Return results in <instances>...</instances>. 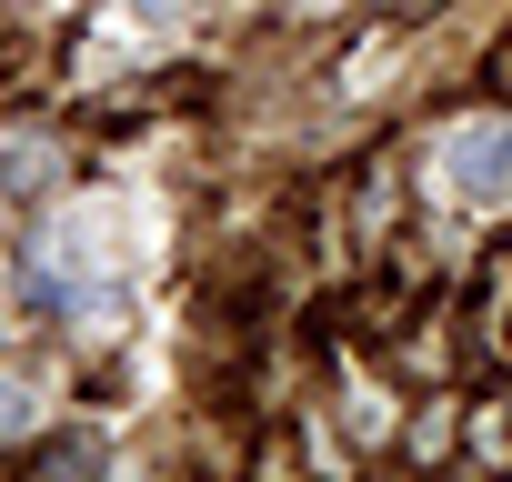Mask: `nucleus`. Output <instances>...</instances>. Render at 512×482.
Masks as SVG:
<instances>
[{
    "instance_id": "obj_4",
    "label": "nucleus",
    "mask_w": 512,
    "mask_h": 482,
    "mask_svg": "<svg viewBox=\"0 0 512 482\" xmlns=\"http://www.w3.org/2000/svg\"><path fill=\"white\" fill-rule=\"evenodd\" d=\"M121 11H131V21H151V31H161V21H181V11H191V0H121Z\"/></svg>"
},
{
    "instance_id": "obj_2",
    "label": "nucleus",
    "mask_w": 512,
    "mask_h": 482,
    "mask_svg": "<svg viewBox=\"0 0 512 482\" xmlns=\"http://www.w3.org/2000/svg\"><path fill=\"white\" fill-rule=\"evenodd\" d=\"M0 181H11V191H41V181H51V151H41V141H11V151H0Z\"/></svg>"
},
{
    "instance_id": "obj_1",
    "label": "nucleus",
    "mask_w": 512,
    "mask_h": 482,
    "mask_svg": "<svg viewBox=\"0 0 512 482\" xmlns=\"http://www.w3.org/2000/svg\"><path fill=\"white\" fill-rule=\"evenodd\" d=\"M442 191L462 211H502L512 201V121H462L442 131Z\"/></svg>"
},
{
    "instance_id": "obj_3",
    "label": "nucleus",
    "mask_w": 512,
    "mask_h": 482,
    "mask_svg": "<svg viewBox=\"0 0 512 482\" xmlns=\"http://www.w3.org/2000/svg\"><path fill=\"white\" fill-rule=\"evenodd\" d=\"M21 422H31V392H21V382H0V442H11Z\"/></svg>"
},
{
    "instance_id": "obj_5",
    "label": "nucleus",
    "mask_w": 512,
    "mask_h": 482,
    "mask_svg": "<svg viewBox=\"0 0 512 482\" xmlns=\"http://www.w3.org/2000/svg\"><path fill=\"white\" fill-rule=\"evenodd\" d=\"M302 11H332V0H302Z\"/></svg>"
}]
</instances>
